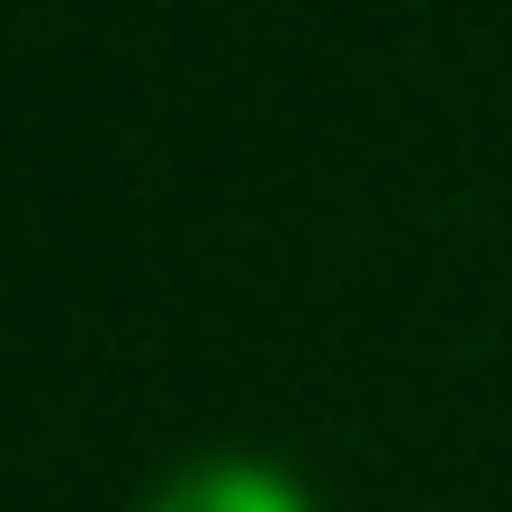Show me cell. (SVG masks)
Segmentation results:
<instances>
[{
	"label": "cell",
	"mask_w": 512,
	"mask_h": 512,
	"mask_svg": "<svg viewBox=\"0 0 512 512\" xmlns=\"http://www.w3.org/2000/svg\"><path fill=\"white\" fill-rule=\"evenodd\" d=\"M144 512H315V504L270 459H198V468H180Z\"/></svg>",
	"instance_id": "6da1fadb"
}]
</instances>
